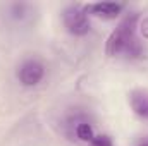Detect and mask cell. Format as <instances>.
Returning a JSON list of instances; mask_svg holds the SVG:
<instances>
[{
    "instance_id": "30bf717a",
    "label": "cell",
    "mask_w": 148,
    "mask_h": 146,
    "mask_svg": "<svg viewBox=\"0 0 148 146\" xmlns=\"http://www.w3.org/2000/svg\"><path fill=\"white\" fill-rule=\"evenodd\" d=\"M136 146H148V136L145 138V139H143V141H140V143H138Z\"/></svg>"
},
{
    "instance_id": "8992f818",
    "label": "cell",
    "mask_w": 148,
    "mask_h": 146,
    "mask_svg": "<svg viewBox=\"0 0 148 146\" xmlns=\"http://www.w3.org/2000/svg\"><path fill=\"white\" fill-rule=\"evenodd\" d=\"M71 127H73V136L77 141L84 143V145H90L93 141V138L98 134L97 129H95V126L88 119H84V117L76 119L73 124H71Z\"/></svg>"
},
{
    "instance_id": "ba28073f",
    "label": "cell",
    "mask_w": 148,
    "mask_h": 146,
    "mask_svg": "<svg viewBox=\"0 0 148 146\" xmlns=\"http://www.w3.org/2000/svg\"><path fill=\"white\" fill-rule=\"evenodd\" d=\"M88 146H115V143H114V139H112L109 134L98 132V134L93 138V141H91Z\"/></svg>"
},
{
    "instance_id": "277c9868",
    "label": "cell",
    "mask_w": 148,
    "mask_h": 146,
    "mask_svg": "<svg viewBox=\"0 0 148 146\" xmlns=\"http://www.w3.org/2000/svg\"><path fill=\"white\" fill-rule=\"evenodd\" d=\"M88 14L90 16H95V17H102L105 21H112V19H117L126 5L124 3H119V2H95V3H88L84 5Z\"/></svg>"
},
{
    "instance_id": "52a82bcc",
    "label": "cell",
    "mask_w": 148,
    "mask_h": 146,
    "mask_svg": "<svg viewBox=\"0 0 148 146\" xmlns=\"http://www.w3.org/2000/svg\"><path fill=\"white\" fill-rule=\"evenodd\" d=\"M9 12H10V17L14 21L23 23V21L31 17V5L29 3H23V2L12 3V5H9Z\"/></svg>"
},
{
    "instance_id": "9c48e42d",
    "label": "cell",
    "mask_w": 148,
    "mask_h": 146,
    "mask_svg": "<svg viewBox=\"0 0 148 146\" xmlns=\"http://www.w3.org/2000/svg\"><path fill=\"white\" fill-rule=\"evenodd\" d=\"M138 36H140V40H147L148 41V14L147 16H140V21H138Z\"/></svg>"
},
{
    "instance_id": "6da1fadb",
    "label": "cell",
    "mask_w": 148,
    "mask_h": 146,
    "mask_svg": "<svg viewBox=\"0 0 148 146\" xmlns=\"http://www.w3.org/2000/svg\"><path fill=\"white\" fill-rule=\"evenodd\" d=\"M138 12H129L119 21L105 41V53L109 57L138 59L143 55V45L138 36Z\"/></svg>"
},
{
    "instance_id": "7a4b0ae2",
    "label": "cell",
    "mask_w": 148,
    "mask_h": 146,
    "mask_svg": "<svg viewBox=\"0 0 148 146\" xmlns=\"http://www.w3.org/2000/svg\"><path fill=\"white\" fill-rule=\"evenodd\" d=\"M60 17H62V24H64L66 31L71 36L83 38L91 31L90 14H88L86 7L81 3H71V5L64 7Z\"/></svg>"
},
{
    "instance_id": "3957f363",
    "label": "cell",
    "mask_w": 148,
    "mask_h": 146,
    "mask_svg": "<svg viewBox=\"0 0 148 146\" xmlns=\"http://www.w3.org/2000/svg\"><path fill=\"white\" fill-rule=\"evenodd\" d=\"M45 76H47V65L38 57L24 59L19 64L17 72H16V77H17L19 84L24 86V88H35V86H38L45 79Z\"/></svg>"
},
{
    "instance_id": "5b68a950",
    "label": "cell",
    "mask_w": 148,
    "mask_h": 146,
    "mask_svg": "<svg viewBox=\"0 0 148 146\" xmlns=\"http://www.w3.org/2000/svg\"><path fill=\"white\" fill-rule=\"evenodd\" d=\"M129 100V107L133 110V113L148 122V88H134L129 91L127 95Z\"/></svg>"
}]
</instances>
